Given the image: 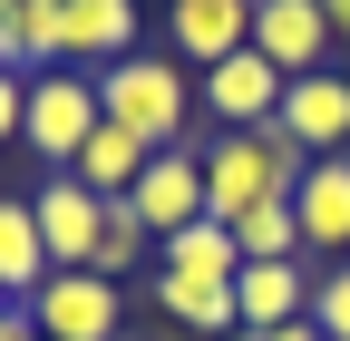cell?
I'll return each mask as SVG.
<instances>
[{
	"label": "cell",
	"instance_id": "obj_1",
	"mask_svg": "<svg viewBox=\"0 0 350 341\" xmlns=\"http://www.w3.org/2000/svg\"><path fill=\"white\" fill-rule=\"evenodd\" d=\"M301 156L282 127H214L204 137V215L214 225H243L253 205H282L292 186H301Z\"/></svg>",
	"mask_w": 350,
	"mask_h": 341
},
{
	"label": "cell",
	"instance_id": "obj_2",
	"mask_svg": "<svg viewBox=\"0 0 350 341\" xmlns=\"http://www.w3.org/2000/svg\"><path fill=\"white\" fill-rule=\"evenodd\" d=\"M98 117L137 127L146 147H185V127L204 117L195 108V68L165 59V49H126L117 68H98Z\"/></svg>",
	"mask_w": 350,
	"mask_h": 341
},
{
	"label": "cell",
	"instance_id": "obj_3",
	"mask_svg": "<svg viewBox=\"0 0 350 341\" xmlns=\"http://www.w3.org/2000/svg\"><path fill=\"white\" fill-rule=\"evenodd\" d=\"M98 137V68H29V98H20V147L68 176L78 147Z\"/></svg>",
	"mask_w": 350,
	"mask_h": 341
},
{
	"label": "cell",
	"instance_id": "obj_4",
	"mask_svg": "<svg viewBox=\"0 0 350 341\" xmlns=\"http://www.w3.org/2000/svg\"><path fill=\"white\" fill-rule=\"evenodd\" d=\"M29 331H49V341H117V322H126V292L107 283V273H49V283H39L29 292Z\"/></svg>",
	"mask_w": 350,
	"mask_h": 341
},
{
	"label": "cell",
	"instance_id": "obj_5",
	"mask_svg": "<svg viewBox=\"0 0 350 341\" xmlns=\"http://www.w3.org/2000/svg\"><path fill=\"white\" fill-rule=\"evenodd\" d=\"M126 205H137V225H146L156 244L185 234V225H204V147H156L146 176L126 186Z\"/></svg>",
	"mask_w": 350,
	"mask_h": 341
},
{
	"label": "cell",
	"instance_id": "obj_6",
	"mask_svg": "<svg viewBox=\"0 0 350 341\" xmlns=\"http://www.w3.org/2000/svg\"><path fill=\"white\" fill-rule=\"evenodd\" d=\"M282 88H292V78L262 59V49H234L224 68L195 78V108H204L214 127H273V117H282Z\"/></svg>",
	"mask_w": 350,
	"mask_h": 341
},
{
	"label": "cell",
	"instance_id": "obj_7",
	"mask_svg": "<svg viewBox=\"0 0 350 341\" xmlns=\"http://www.w3.org/2000/svg\"><path fill=\"white\" fill-rule=\"evenodd\" d=\"M29 215H39V244H49V264H59V273L98 264V225H107V195H88L78 176H39V186H29Z\"/></svg>",
	"mask_w": 350,
	"mask_h": 341
},
{
	"label": "cell",
	"instance_id": "obj_8",
	"mask_svg": "<svg viewBox=\"0 0 350 341\" xmlns=\"http://www.w3.org/2000/svg\"><path fill=\"white\" fill-rule=\"evenodd\" d=\"M253 49L273 59L282 78H312V68H331V10L321 0H253Z\"/></svg>",
	"mask_w": 350,
	"mask_h": 341
},
{
	"label": "cell",
	"instance_id": "obj_9",
	"mask_svg": "<svg viewBox=\"0 0 350 341\" xmlns=\"http://www.w3.org/2000/svg\"><path fill=\"white\" fill-rule=\"evenodd\" d=\"M234 49H253V0H175L165 10V59H185L195 78L224 68Z\"/></svg>",
	"mask_w": 350,
	"mask_h": 341
},
{
	"label": "cell",
	"instance_id": "obj_10",
	"mask_svg": "<svg viewBox=\"0 0 350 341\" xmlns=\"http://www.w3.org/2000/svg\"><path fill=\"white\" fill-rule=\"evenodd\" d=\"M273 127H282V137H292L301 156H350V78H340V68H312V78H292Z\"/></svg>",
	"mask_w": 350,
	"mask_h": 341
},
{
	"label": "cell",
	"instance_id": "obj_11",
	"mask_svg": "<svg viewBox=\"0 0 350 341\" xmlns=\"http://www.w3.org/2000/svg\"><path fill=\"white\" fill-rule=\"evenodd\" d=\"M292 215H301V253H312V264H340L350 253V156H312L301 166Z\"/></svg>",
	"mask_w": 350,
	"mask_h": 341
},
{
	"label": "cell",
	"instance_id": "obj_12",
	"mask_svg": "<svg viewBox=\"0 0 350 341\" xmlns=\"http://www.w3.org/2000/svg\"><path fill=\"white\" fill-rule=\"evenodd\" d=\"M312 253L292 264H243L234 273V303H243V331H282V322H312Z\"/></svg>",
	"mask_w": 350,
	"mask_h": 341
},
{
	"label": "cell",
	"instance_id": "obj_13",
	"mask_svg": "<svg viewBox=\"0 0 350 341\" xmlns=\"http://www.w3.org/2000/svg\"><path fill=\"white\" fill-rule=\"evenodd\" d=\"M137 29H146L137 0H68V59L59 68H117L137 49Z\"/></svg>",
	"mask_w": 350,
	"mask_h": 341
},
{
	"label": "cell",
	"instance_id": "obj_14",
	"mask_svg": "<svg viewBox=\"0 0 350 341\" xmlns=\"http://www.w3.org/2000/svg\"><path fill=\"white\" fill-rule=\"evenodd\" d=\"M146 156H156V147L137 137V127H117V117H98V137L78 147V166H68V176H78L88 195H126V186L146 176Z\"/></svg>",
	"mask_w": 350,
	"mask_h": 341
},
{
	"label": "cell",
	"instance_id": "obj_15",
	"mask_svg": "<svg viewBox=\"0 0 350 341\" xmlns=\"http://www.w3.org/2000/svg\"><path fill=\"white\" fill-rule=\"evenodd\" d=\"M49 273H59V264H49V244H39L29 195H0V292H10V303H29Z\"/></svg>",
	"mask_w": 350,
	"mask_h": 341
},
{
	"label": "cell",
	"instance_id": "obj_16",
	"mask_svg": "<svg viewBox=\"0 0 350 341\" xmlns=\"http://www.w3.org/2000/svg\"><path fill=\"white\" fill-rule=\"evenodd\" d=\"M156 303L175 331H204V341H234L243 331V303H234V283H185V273H156Z\"/></svg>",
	"mask_w": 350,
	"mask_h": 341
},
{
	"label": "cell",
	"instance_id": "obj_17",
	"mask_svg": "<svg viewBox=\"0 0 350 341\" xmlns=\"http://www.w3.org/2000/svg\"><path fill=\"white\" fill-rule=\"evenodd\" d=\"M156 273H185V283H234L243 273V244H234V225H185V234H165V264Z\"/></svg>",
	"mask_w": 350,
	"mask_h": 341
},
{
	"label": "cell",
	"instance_id": "obj_18",
	"mask_svg": "<svg viewBox=\"0 0 350 341\" xmlns=\"http://www.w3.org/2000/svg\"><path fill=\"white\" fill-rule=\"evenodd\" d=\"M234 244H243V264H292V253H301V215H292V195H282V205H253V215L234 225Z\"/></svg>",
	"mask_w": 350,
	"mask_h": 341
},
{
	"label": "cell",
	"instance_id": "obj_19",
	"mask_svg": "<svg viewBox=\"0 0 350 341\" xmlns=\"http://www.w3.org/2000/svg\"><path fill=\"white\" fill-rule=\"evenodd\" d=\"M146 244H156V234L137 225V205H126V195H107V225H98V264H88V273H107V283H117V273H137V264H146Z\"/></svg>",
	"mask_w": 350,
	"mask_h": 341
},
{
	"label": "cell",
	"instance_id": "obj_20",
	"mask_svg": "<svg viewBox=\"0 0 350 341\" xmlns=\"http://www.w3.org/2000/svg\"><path fill=\"white\" fill-rule=\"evenodd\" d=\"M312 322H321L331 341H350V253L312 273Z\"/></svg>",
	"mask_w": 350,
	"mask_h": 341
},
{
	"label": "cell",
	"instance_id": "obj_21",
	"mask_svg": "<svg viewBox=\"0 0 350 341\" xmlns=\"http://www.w3.org/2000/svg\"><path fill=\"white\" fill-rule=\"evenodd\" d=\"M20 98H29V68H0V147L20 137Z\"/></svg>",
	"mask_w": 350,
	"mask_h": 341
},
{
	"label": "cell",
	"instance_id": "obj_22",
	"mask_svg": "<svg viewBox=\"0 0 350 341\" xmlns=\"http://www.w3.org/2000/svg\"><path fill=\"white\" fill-rule=\"evenodd\" d=\"M0 68H20V0H0Z\"/></svg>",
	"mask_w": 350,
	"mask_h": 341
},
{
	"label": "cell",
	"instance_id": "obj_23",
	"mask_svg": "<svg viewBox=\"0 0 350 341\" xmlns=\"http://www.w3.org/2000/svg\"><path fill=\"white\" fill-rule=\"evenodd\" d=\"M253 341H331L321 322H282V331H253Z\"/></svg>",
	"mask_w": 350,
	"mask_h": 341
},
{
	"label": "cell",
	"instance_id": "obj_24",
	"mask_svg": "<svg viewBox=\"0 0 350 341\" xmlns=\"http://www.w3.org/2000/svg\"><path fill=\"white\" fill-rule=\"evenodd\" d=\"M321 10H331V39H340V49H350V0H321Z\"/></svg>",
	"mask_w": 350,
	"mask_h": 341
},
{
	"label": "cell",
	"instance_id": "obj_25",
	"mask_svg": "<svg viewBox=\"0 0 350 341\" xmlns=\"http://www.w3.org/2000/svg\"><path fill=\"white\" fill-rule=\"evenodd\" d=\"M10 312H20V303H10V292H0V322H10Z\"/></svg>",
	"mask_w": 350,
	"mask_h": 341
},
{
	"label": "cell",
	"instance_id": "obj_26",
	"mask_svg": "<svg viewBox=\"0 0 350 341\" xmlns=\"http://www.w3.org/2000/svg\"><path fill=\"white\" fill-rule=\"evenodd\" d=\"M234 341H253V331H234Z\"/></svg>",
	"mask_w": 350,
	"mask_h": 341
}]
</instances>
